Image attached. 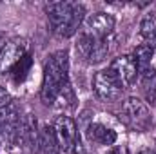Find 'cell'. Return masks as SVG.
Masks as SVG:
<instances>
[{"mask_svg":"<svg viewBox=\"0 0 156 154\" xmlns=\"http://www.w3.org/2000/svg\"><path fill=\"white\" fill-rule=\"evenodd\" d=\"M111 53V37L109 38H102V40H94L91 56H89V64H100L104 62Z\"/></svg>","mask_w":156,"mask_h":154,"instance_id":"12","label":"cell"},{"mask_svg":"<svg viewBox=\"0 0 156 154\" xmlns=\"http://www.w3.org/2000/svg\"><path fill=\"white\" fill-rule=\"evenodd\" d=\"M120 116L125 121V125H129L134 131H147L153 123L147 105L136 96H129V98L123 100Z\"/></svg>","mask_w":156,"mask_h":154,"instance_id":"3","label":"cell"},{"mask_svg":"<svg viewBox=\"0 0 156 154\" xmlns=\"http://www.w3.org/2000/svg\"><path fill=\"white\" fill-rule=\"evenodd\" d=\"M105 154H123V149L122 147H118V145H113V147H109Z\"/></svg>","mask_w":156,"mask_h":154,"instance_id":"16","label":"cell"},{"mask_svg":"<svg viewBox=\"0 0 156 154\" xmlns=\"http://www.w3.org/2000/svg\"><path fill=\"white\" fill-rule=\"evenodd\" d=\"M31 65H33V60H31V56L29 54H26L24 58H20L9 71H7V75L9 78L15 82V83H22L26 76H27V73L31 71Z\"/></svg>","mask_w":156,"mask_h":154,"instance_id":"11","label":"cell"},{"mask_svg":"<svg viewBox=\"0 0 156 154\" xmlns=\"http://www.w3.org/2000/svg\"><path fill=\"white\" fill-rule=\"evenodd\" d=\"M55 107L58 111H64V114L76 107V94H75V89L71 85V80H67L62 85V89H60V93H58V96L55 100Z\"/></svg>","mask_w":156,"mask_h":154,"instance_id":"10","label":"cell"},{"mask_svg":"<svg viewBox=\"0 0 156 154\" xmlns=\"http://www.w3.org/2000/svg\"><path fill=\"white\" fill-rule=\"evenodd\" d=\"M85 33H89L94 40L109 38L115 31V16L109 13H93L85 18Z\"/></svg>","mask_w":156,"mask_h":154,"instance_id":"7","label":"cell"},{"mask_svg":"<svg viewBox=\"0 0 156 154\" xmlns=\"http://www.w3.org/2000/svg\"><path fill=\"white\" fill-rule=\"evenodd\" d=\"M13 103V100H11V94H9V91L5 89V87H2L0 85V109H5L7 105H11Z\"/></svg>","mask_w":156,"mask_h":154,"instance_id":"15","label":"cell"},{"mask_svg":"<svg viewBox=\"0 0 156 154\" xmlns=\"http://www.w3.org/2000/svg\"><path fill=\"white\" fill-rule=\"evenodd\" d=\"M87 140L94 145H104V147H113L118 140V134L115 129H111L109 125L105 123H100V121H91L87 125Z\"/></svg>","mask_w":156,"mask_h":154,"instance_id":"9","label":"cell"},{"mask_svg":"<svg viewBox=\"0 0 156 154\" xmlns=\"http://www.w3.org/2000/svg\"><path fill=\"white\" fill-rule=\"evenodd\" d=\"M93 45H94V38H93L89 33L82 31V33L78 35V38H76V44H75V51H76L78 58L89 62V56H91Z\"/></svg>","mask_w":156,"mask_h":154,"instance_id":"13","label":"cell"},{"mask_svg":"<svg viewBox=\"0 0 156 154\" xmlns=\"http://www.w3.org/2000/svg\"><path fill=\"white\" fill-rule=\"evenodd\" d=\"M69 80V54L60 49L47 56L44 64V80L40 89V100L44 105H55V100L62 85Z\"/></svg>","mask_w":156,"mask_h":154,"instance_id":"1","label":"cell"},{"mask_svg":"<svg viewBox=\"0 0 156 154\" xmlns=\"http://www.w3.org/2000/svg\"><path fill=\"white\" fill-rule=\"evenodd\" d=\"M149 45H151V47H153V49L156 51V35H154V38H153L151 42H149Z\"/></svg>","mask_w":156,"mask_h":154,"instance_id":"18","label":"cell"},{"mask_svg":"<svg viewBox=\"0 0 156 154\" xmlns=\"http://www.w3.org/2000/svg\"><path fill=\"white\" fill-rule=\"evenodd\" d=\"M140 35L142 38L151 42L156 35V15L154 13H147L144 15V18L140 20Z\"/></svg>","mask_w":156,"mask_h":154,"instance_id":"14","label":"cell"},{"mask_svg":"<svg viewBox=\"0 0 156 154\" xmlns=\"http://www.w3.org/2000/svg\"><path fill=\"white\" fill-rule=\"evenodd\" d=\"M109 69L118 78V82L123 85V89L131 87L136 82V78H138V67H136V62H134V58L131 54H123V56L116 58L111 64Z\"/></svg>","mask_w":156,"mask_h":154,"instance_id":"8","label":"cell"},{"mask_svg":"<svg viewBox=\"0 0 156 154\" xmlns=\"http://www.w3.org/2000/svg\"><path fill=\"white\" fill-rule=\"evenodd\" d=\"M93 91L100 102L111 103L122 98L123 85L118 82V78L113 75L111 69H104L93 76Z\"/></svg>","mask_w":156,"mask_h":154,"instance_id":"4","label":"cell"},{"mask_svg":"<svg viewBox=\"0 0 156 154\" xmlns=\"http://www.w3.org/2000/svg\"><path fill=\"white\" fill-rule=\"evenodd\" d=\"M51 29L64 38L76 35L78 27L85 20V7L76 2H51L45 5Z\"/></svg>","mask_w":156,"mask_h":154,"instance_id":"2","label":"cell"},{"mask_svg":"<svg viewBox=\"0 0 156 154\" xmlns=\"http://www.w3.org/2000/svg\"><path fill=\"white\" fill-rule=\"evenodd\" d=\"M136 154H156L154 149H151V147H147V149H142V151H138Z\"/></svg>","mask_w":156,"mask_h":154,"instance_id":"17","label":"cell"},{"mask_svg":"<svg viewBox=\"0 0 156 154\" xmlns=\"http://www.w3.org/2000/svg\"><path fill=\"white\" fill-rule=\"evenodd\" d=\"M27 40L15 37L7 40L0 49V71H9L20 58L27 54Z\"/></svg>","mask_w":156,"mask_h":154,"instance_id":"6","label":"cell"},{"mask_svg":"<svg viewBox=\"0 0 156 154\" xmlns=\"http://www.w3.org/2000/svg\"><path fill=\"white\" fill-rule=\"evenodd\" d=\"M53 129H55V138H56L58 152H64V154L73 152L76 142L80 140L75 120L67 114H60V116H56V120L53 123Z\"/></svg>","mask_w":156,"mask_h":154,"instance_id":"5","label":"cell"}]
</instances>
